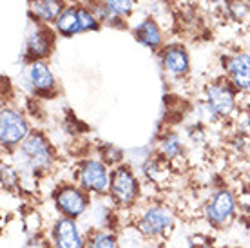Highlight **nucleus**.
<instances>
[{
  "mask_svg": "<svg viewBox=\"0 0 250 248\" xmlns=\"http://www.w3.org/2000/svg\"><path fill=\"white\" fill-rule=\"evenodd\" d=\"M29 134L31 129L24 114L17 109L4 107L0 112V145L7 150L17 149Z\"/></svg>",
  "mask_w": 250,
  "mask_h": 248,
  "instance_id": "nucleus-6",
  "label": "nucleus"
},
{
  "mask_svg": "<svg viewBox=\"0 0 250 248\" xmlns=\"http://www.w3.org/2000/svg\"><path fill=\"white\" fill-rule=\"evenodd\" d=\"M89 248H116V239L109 232H96L89 241Z\"/></svg>",
  "mask_w": 250,
  "mask_h": 248,
  "instance_id": "nucleus-20",
  "label": "nucleus"
},
{
  "mask_svg": "<svg viewBox=\"0 0 250 248\" xmlns=\"http://www.w3.org/2000/svg\"><path fill=\"white\" fill-rule=\"evenodd\" d=\"M57 43V31L51 25L40 24L31 20L25 31V58L31 60H45L49 58Z\"/></svg>",
  "mask_w": 250,
  "mask_h": 248,
  "instance_id": "nucleus-4",
  "label": "nucleus"
},
{
  "mask_svg": "<svg viewBox=\"0 0 250 248\" xmlns=\"http://www.w3.org/2000/svg\"><path fill=\"white\" fill-rule=\"evenodd\" d=\"M25 82L33 93L49 96L57 91V78L45 60H31L25 65Z\"/></svg>",
  "mask_w": 250,
  "mask_h": 248,
  "instance_id": "nucleus-11",
  "label": "nucleus"
},
{
  "mask_svg": "<svg viewBox=\"0 0 250 248\" xmlns=\"http://www.w3.org/2000/svg\"><path fill=\"white\" fill-rule=\"evenodd\" d=\"M203 248H208V247H203Z\"/></svg>",
  "mask_w": 250,
  "mask_h": 248,
  "instance_id": "nucleus-24",
  "label": "nucleus"
},
{
  "mask_svg": "<svg viewBox=\"0 0 250 248\" xmlns=\"http://www.w3.org/2000/svg\"><path fill=\"white\" fill-rule=\"evenodd\" d=\"M19 152L20 158H22V163L31 172L47 170L51 167L53 160H55L53 147H51V143L47 142V138L42 132H31L19 147Z\"/></svg>",
  "mask_w": 250,
  "mask_h": 248,
  "instance_id": "nucleus-3",
  "label": "nucleus"
},
{
  "mask_svg": "<svg viewBox=\"0 0 250 248\" xmlns=\"http://www.w3.org/2000/svg\"><path fill=\"white\" fill-rule=\"evenodd\" d=\"M76 181L85 192L104 196L111 188V172L104 160H83L76 168Z\"/></svg>",
  "mask_w": 250,
  "mask_h": 248,
  "instance_id": "nucleus-5",
  "label": "nucleus"
},
{
  "mask_svg": "<svg viewBox=\"0 0 250 248\" xmlns=\"http://www.w3.org/2000/svg\"><path fill=\"white\" fill-rule=\"evenodd\" d=\"M160 150H162V154L165 156V158L176 160V158L183 152V143L178 134H167V136H163L162 142H160Z\"/></svg>",
  "mask_w": 250,
  "mask_h": 248,
  "instance_id": "nucleus-18",
  "label": "nucleus"
},
{
  "mask_svg": "<svg viewBox=\"0 0 250 248\" xmlns=\"http://www.w3.org/2000/svg\"><path fill=\"white\" fill-rule=\"evenodd\" d=\"M247 116H249V120H250V105H249V112H247Z\"/></svg>",
  "mask_w": 250,
  "mask_h": 248,
  "instance_id": "nucleus-23",
  "label": "nucleus"
},
{
  "mask_svg": "<svg viewBox=\"0 0 250 248\" xmlns=\"http://www.w3.org/2000/svg\"><path fill=\"white\" fill-rule=\"evenodd\" d=\"M63 0H29V19L40 24L53 25L63 11Z\"/></svg>",
  "mask_w": 250,
  "mask_h": 248,
  "instance_id": "nucleus-16",
  "label": "nucleus"
},
{
  "mask_svg": "<svg viewBox=\"0 0 250 248\" xmlns=\"http://www.w3.org/2000/svg\"><path fill=\"white\" fill-rule=\"evenodd\" d=\"M132 37L136 38V42L140 43V45H144V47L154 51V53H158V51L165 45L162 25L158 24L152 17H147V19L140 20V22L132 27Z\"/></svg>",
  "mask_w": 250,
  "mask_h": 248,
  "instance_id": "nucleus-13",
  "label": "nucleus"
},
{
  "mask_svg": "<svg viewBox=\"0 0 250 248\" xmlns=\"http://www.w3.org/2000/svg\"><path fill=\"white\" fill-rule=\"evenodd\" d=\"M223 73L238 93H250V51H236L225 56Z\"/></svg>",
  "mask_w": 250,
  "mask_h": 248,
  "instance_id": "nucleus-8",
  "label": "nucleus"
},
{
  "mask_svg": "<svg viewBox=\"0 0 250 248\" xmlns=\"http://www.w3.org/2000/svg\"><path fill=\"white\" fill-rule=\"evenodd\" d=\"M238 91L227 78L210 82L205 87V107L214 118H229L238 107Z\"/></svg>",
  "mask_w": 250,
  "mask_h": 248,
  "instance_id": "nucleus-2",
  "label": "nucleus"
},
{
  "mask_svg": "<svg viewBox=\"0 0 250 248\" xmlns=\"http://www.w3.org/2000/svg\"><path fill=\"white\" fill-rule=\"evenodd\" d=\"M55 205L62 216L76 219L87 210V192L80 185H62L55 192Z\"/></svg>",
  "mask_w": 250,
  "mask_h": 248,
  "instance_id": "nucleus-9",
  "label": "nucleus"
},
{
  "mask_svg": "<svg viewBox=\"0 0 250 248\" xmlns=\"http://www.w3.org/2000/svg\"><path fill=\"white\" fill-rule=\"evenodd\" d=\"M111 198L122 207L132 205L136 201L138 194H140V183L138 178L132 174L129 167H114L111 172V188H109Z\"/></svg>",
  "mask_w": 250,
  "mask_h": 248,
  "instance_id": "nucleus-7",
  "label": "nucleus"
},
{
  "mask_svg": "<svg viewBox=\"0 0 250 248\" xmlns=\"http://www.w3.org/2000/svg\"><path fill=\"white\" fill-rule=\"evenodd\" d=\"M172 227V214L165 207H150L140 219V230L145 236H160Z\"/></svg>",
  "mask_w": 250,
  "mask_h": 248,
  "instance_id": "nucleus-14",
  "label": "nucleus"
},
{
  "mask_svg": "<svg viewBox=\"0 0 250 248\" xmlns=\"http://www.w3.org/2000/svg\"><path fill=\"white\" fill-rule=\"evenodd\" d=\"M53 237L57 248H83V239L73 217H60L55 223Z\"/></svg>",
  "mask_w": 250,
  "mask_h": 248,
  "instance_id": "nucleus-15",
  "label": "nucleus"
},
{
  "mask_svg": "<svg viewBox=\"0 0 250 248\" xmlns=\"http://www.w3.org/2000/svg\"><path fill=\"white\" fill-rule=\"evenodd\" d=\"M227 15L234 20H243L250 15V4L247 0H227Z\"/></svg>",
  "mask_w": 250,
  "mask_h": 248,
  "instance_id": "nucleus-19",
  "label": "nucleus"
},
{
  "mask_svg": "<svg viewBox=\"0 0 250 248\" xmlns=\"http://www.w3.org/2000/svg\"><path fill=\"white\" fill-rule=\"evenodd\" d=\"M114 19H129L136 7V0H102Z\"/></svg>",
  "mask_w": 250,
  "mask_h": 248,
  "instance_id": "nucleus-17",
  "label": "nucleus"
},
{
  "mask_svg": "<svg viewBox=\"0 0 250 248\" xmlns=\"http://www.w3.org/2000/svg\"><path fill=\"white\" fill-rule=\"evenodd\" d=\"M165 75L172 78H183L190 71V56L182 43H165L156 53Z\"/></svg>",
  "mask_w": 250,
  "mask_h": 248,
  "instance_id": "nucleus-10",
  "label": "nucleus"
},
{
  "mask_svg": "<svg viewBox=\"0 0 250 248\" xmlns=\"http://www.w3.org/2000/svg\"><path fill=\"white\" fill-rule=\"evenodd\" d=\"M102 22L93 15V11L83 4H71L65 6L57 22L53 24V29L60 37H76L89 31H98Z\"/></svg>",
  "mask_w": 250,
  "mask_h": 248,
  "instance_id": "nucleus-1",
  "label": "nucleus"
},
{
  "mask_svg": "<svg viewBox=\"0 0 250 248\" xmlns=\"http://www.w3.org/2000/svg\"><path fill=\"white\" fill-rule=\"evenodd\" d=\"M102 160H104L107 165L118 163L120 160H122V152H120L116 147H113V145H105V147H104V156H102Z\"/></svg>",
  "mask_w": 250,
  "mask_h": 248,
  "instance_id": "nucleus-22",
  "label": "nucleus"
},
{
  "mask_svg": "<svg viewBox=\"0 0 250 248\" xmlns=\"http://www.w3.org/2000/svg\"><path fill=\"white\" fill-rule=\"evenodd\" d=\"M17 183H19V172L11 165L2 163V185H4V188H13Z\"/></svg>",
  "mask_w": 250,
  "mask_h": 248,
  "instance_id": "nucleus-21",
  "label": "nucleus"
},
{
  "mask_svg": "<svg viewBox=\"0 0 250 248\" xmlns=\"http://www.w3.org/2000/svg\"><path fill=\"white\" fill-rule=\"evenodd\" d=\"M236 210V199L229 190H218L212 198L208 199V203L205 207L207 219L212 225H225L227 221H230V217L234 216Z\"/></svg>",
  "mask_w": 250,
  "mask_h": 248,
  "instance_id": "nucleus-12",
  "label": "nucleus"
}]
</instances>
